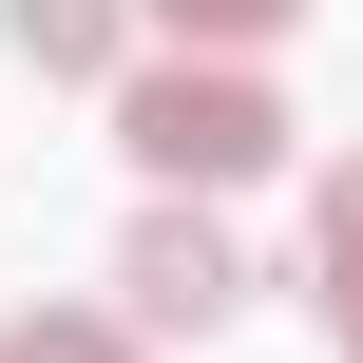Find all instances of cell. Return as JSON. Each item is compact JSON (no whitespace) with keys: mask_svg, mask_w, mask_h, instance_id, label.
<instances>
[{"mask_svg":"<svg viewBox=\"0 0 363 363\" xmlns=\"http://www.w3.org/2000/svg\"><path fill=\"white\" fill-rule=\"evenodd\" d=\"M115 134H134V172H153V191H249V172L287 153V96H268L249 57H211V38H191V57H153V77L115 57Z\"/></svg>","mask_w":363,"mask_h":363,"instance_id":"cell-1","label":"cell"},{"mask_svg":"<svg viewBox=\"0 0 363 363\" xmlns=\"http://www.w3.org/2000/svg\"><path fill=\"white\" fill-rule=\"evenodd\" d=\"M230 306H249V249H230L211 211H134V230H115V325H191V345H211Z\"/></svg>","mask_w":363,"mask_h":363,"instance_id":"cell-2","label":"cell"},{"mask_svg":"<svg viewBox=\"0 0 363 363\" xmlns=\"http://www.w3.org/2000/svg\"><path fill=\"white\" fill-rule=\"evenodd\" d=\"M0 57L19 77H115L134 57V0H0Z\"/></svg>","mask_w":363,"mask_h":363,"instance_id":"cell-3","label":"cell"},{"mask_svg":"<svg viewBox=\"0 0 363 363\" xmlns=\"http://www.w3.org/2000/svg\"><path fill=\"white\" fill-rule=\"evenodd\" d=\"M306 306H325V345L363 363V172H325V211H306Z\"/></svg>","mask_w":363,"mask_h":363,"instance_id":"cell-4","label":"cell"},{"mask_svg":"<svg viewBox=\"0 0 363 363\" xmlns=\"http://www.w3.org/2000/svg\"><path fill=\"white\" fill-rule=\"evenodd\" d=\"M134 19H172V38H211V57H268L306 0H134Z\"/></svg>","mask_w":363,"mask_h":363,"instance_id":"cell-5","label":"cell"},{"mask_svg":"<svg viewBox=\"0 0 363 363\" xmlns=\"http://www.w3.org/2000/svg\"><path fill=\"white\" fill-rule=\"evenodd\" d=\"M0 363H134V325H96V306H19Z\"/></svg>","mask_w":363,"mask_h":363,"instance_id":"cell-6","label":"cell"}]
</instances>
